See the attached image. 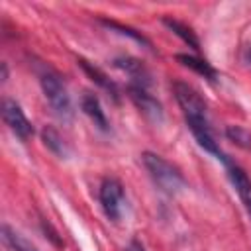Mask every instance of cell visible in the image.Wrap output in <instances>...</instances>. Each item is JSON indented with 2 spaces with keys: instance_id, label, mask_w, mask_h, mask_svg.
I'll use <instances>...</instances> for the list:
<instances>
[{
  "instance_id": "cell-5",
  "label": "cell",
  "mask_w": 251,
  "mask_h": 251,
  "mask_svg": "<svg viewBox=\"0 0 251 251\" xmlns=\"http://www.w3.org/2000/svg\"><path fill=\"white\" fill-rule=\"evenodd\" d=\"M0 112H2V120L4 124L10 127V131L22 139V141H27L31 135H33V124L27 120V116L24 114L22 106L12 100V98H4L2 100V106H0Z\"/></svg>"
},
{
  "instance_id": "cell-1",
  "label": "cell",
  "mask_w": 251,
  "mask_h": 251,
  "mask_svg": "<svg viewBox=\"0 0 251 251\" xmlns=\"http://www.w3.org/2000/svg\"><path fill=\"white\" fill-rule=\"evenodd\" d=\"M141 161H143V167L147 169L151 180L165 194L175 196V194H178L180 190L186 188V178L180 173V169L176 165H173L171 161H167L165 157H161L157 153H151V151H145L141 155Z\"/></svg>"
},
{
  "instance_id": "cell-18",
  "label": "cell",
  "mask_w": 251,
  "mask_h": 251,
  "mask_svg": "<svg viewBox=\"0 0 251 251\" xmlns=\"http://www.w3.org/2000/svg\"><path fill=\"white\" fill-rule=\"evenodd\" d=\"M126 251H145V245H143L137 237H133V239L126 245Z\"/></svg>"
},
{
  "instance_id": "cell-11",
  "label": "cell",
  "mask_w": 251,
  "mask_h": 251,
  "mask_svg": "<svg viewBox=\"0 0 251 251\" xmlns=\"http://www.w3.org/2000/svg\"><path fill=\"white\" fill-rule=\"evenodd\" d=\"M176 61H178L182 67L194 71L196 75H200V76H204V78H208V80H216V78H218V71H216L206 59H202V57H198V55L178 53V55H176Z\"/></svg>"
},
{
  "instance_id": "cell-16",
  "label": "cell",
  "mask_w": 251,
  "mask_h": 251,
  "mask_svg": "<svg viewBox=\"0 0 251 251\" xmlns=\"http://www.w3.org/2000/svg\"><path fill=\"white\" fill-rule=\"evenodd\" d=\"M224 133L237 147H241L245 151H251V131L247 127H243V126H227L224 129Z\"/></svg>"
},
{
  "instance_id": "cell-8",
  "label": "cell",
  "mask_w": 251,
  "mask_h": 251,
  "mask_svg": "<svg viewBox=\"0 0 251 251\" xmlns=\"http://www.w3.org/2000/svg\"><path fill=\"white\" fill-rule=\"evenodd\" d=\"M224 165H226V173H227V178H229L231 186L235 188V192H237V196H239V200H241L247 216L251 218V180H249L247 173L239 165H235L233 161H229V159Z\"/></svg>"
},
{
  "instance_id": "cell-13",
  "label": "cell",
  "mask_w": 251,
  "mask_h": 251,
  "mask_svg": "<svg viewBox=\"0 0 251 251\" xmlns=\"http://www.w3.org/2000/svg\"><path fill=\"white\" fill-rule=\"evenodd\" d=\"M100 24H102L104 27H108V29H112V31H116V33H120V35H127L129 39H133L135 43H139V45H143V47H147V49H153L151 39H149V37H145L141 31H137V29L129 27V25H124V24H120V22H116V20H108V18H100Z\"/></svg>"
},
{
  "instance_id": "cell-20",
  "label": "cell",
  "mask_w": 251,
  "mask_h": 251,
  "mask_svg": "<svg viewBox=\"0 0 251 251\" xmlns=\"http://www.w3.org/2000/svg\"><path fill=\"white\" fill-rule=\"evenodd\" d=\"M245 61L251 65V45H247V47H245Z\"/></svg>"
},
{
  "instance_id": "cell-14",
  "label": "cell",
  "mask_w": 251,
  "mask_h": 251,
  "mask_svg": "<svg viewBox=\"0 0 251 251\" xmlns=\"http://www.w3.org/2000/svg\"><path fill=\"white\" fill-rule=\"evenodd\" d=\"M2 241L10 251H39L31 241H27L20 231L10 227L8 224L2 226Z\"/></svg>"
},
{
  "instance_id": "cell-6",
  "label": "cell",
  "mask_w": 251,
  "mask_h": 251,
  "mask_svg": "<svg viewBox=\"0 0 251 251\" xmlns=\"http://www.w3.org/2000/svg\"><path fill=\"white\" fill-rule=\"evenodd\" d=\"M127 96L129 100L135 104V108L153 124H161L165 118L163 112V104L145 88V86H137V84H127Z\"/></svg>"
},
{
  "instance_id": "cell-9",
  "label": "cell",
  "mask_w": 251,
  "mask_h": 251,
  "mask_svg": "<svg viewBox=\"0 0 251 251\" xmlns=\"http://www.w3.org/2000/svg\"><path fill=\"white\" fill-rule=\"evenodd\" d=\"M76 63H78V67L84 71V75H86L96 86H100L102 90L108 92V96H112L114 100H118V84H116L100 67H96L94 63H90V61H86V59H82V57H78Z\"/></svg>"
},
{
  "instance_id": "cell-3",
  "label": "cell",
  "mask_w": 251,
  "mask_h": 251,
  "mask_svg": "<svg viewBox=\"0 0 251 251\" xmlns=\"http://www.w3.org/2000/svg\"><path fill=\"white\" fill-rule=\"evenodd\" d=\"M173 94L182 110V116L186 120V126H204L210 124L208 120V106L204 102V98L200 96V92L196 88H192L188 82L182 80H175L173 82Z\"/></svg>"
},
{
  "instance_id": "cell-2",
  "label": "cell",
  "mask_w": 251,
  "mask_h": 251,
  "mask_svg": "<svg viewBox=\"0 0 251 251\" xmlns=\"http://www.w3.org/2000/svg\"><path fill=\"white\" fill-rule=\"evenodd\" d=\"M39 84H41L45 100L49 102V106L57 114V118H61L63 122H69L73 118L75 110H73V100H71V94L67 90L63 76L57 71L43 67L39 71Z\"/></svg>"
},
{
  "instance_id": "cell-7",
  "label": "cell",
  "mask_w": 251,
  "mask_h": 251,
  "mask_svg": "<svg viewBox=\"0 0 251 251\" xmlns=\"http://www.w3.org/2000/svg\"><path fill=\"white\" fill-rule=\"evenodd\" d=\"M114 67L120 69L122 73H126L129 76V84H137V86L149 88V84H151V73L143 65V61H139V59H135L131 55H120V57L114 59Z\"/></svg>"
},
{
  "instance_id": "cell-10",
  "label": "cell",
  "mask_w": 251,
  "mask_h": 251,
  "mask_svg": "<svg viewBox=\"0 0 251 251\" xmlns=\"http://www.w3.org/2000/svg\"><path fill=\"white\" fill-rule=\"evenodd\" d=\"M80 110L90 118V122L102 129V131H108L110 129V124H108V118H106V112L100 104V98L92 92H84L80 96Z\"/></svg>"
},
{
  "instance_id": "cell-17",
  "label": "cell",
  "mask_w": 251,
  "mask_h": 251,
  "mask_svg": "<svg viewBox=\"0 0 251 251\" xmlns=\"http://www.w3.org/2000/svg\"><path fill=\"white\" fill-rule=\"evenodd\" d=\"M41 229H43V233H45V237H49V241L55 245V247H63V239H61V235L57 233V229L49 224V222H41Z\"/></svg>"
},
{
  "instance_id": "cell-4",
  "label": "cell",
  "mask_w": 251,
  "mask_h": 251,
  "mask_svg": "<svg viewBox=\"0 0 251 251\" xmlns=\"http://www.w3.org/2000/svg\"><path fill=\"white\" fill-rule=\"evenodd\" d=\"M98 200H100V206H102L108 220H112V222L122 220L124 210H126V192H124V186L118 178L106 176L100 182Z\"/></svg>"
},
{
  "instance_id": "cell-19",
  "label": "cell",
  "mask_w": 251,
  "mask_h": 251,
  "mask_svg": "<svg viewBox=\"0 0 251 251\" xmlns=\"http://www.w3.org/2000/svg\"><path fill=\"white\" fill-rule=\"evenodd\" d=\"M0 67H2V76H0V78H2V82H6V80H8V65L2 63Z\"/></svg>"
},
{
  "instance_id": "cell-15",
  "label": "cell",
  "mask_w": 251,
  "mask_h": 251,
  "mask_svg": "<svg viewBox=\"0 0 251 251\" xmlns=\"http://www.w3.org/2000/svg\"><path fill=\"white\" fill-rule=\"evenodd\" d=\"M41 139H43L45 147H47L53 155H57V157H61V159L69 155V147H67L65 139L59 135V131H57L55 127L45 126V127L41 129Z\"/></svg>"
},
{
  "instance_id": "cell-12",
  "label": "cell",
  "mask_w": 251,
  "mask_h": 251,
  "mask_svg": "<svg viewBox=\"0 0 251 251\" xmlns=\"http://www.w3.org/2000/svg\"><path fill=\"white\" fill-rule=\"evenodd\" d=\"M175 35H178L190 49H194L196 53L200 51V41H198V37H196V33L192 31V27L190 25H186L184 22H180V20H175V18H163L161 20Z\"/></svg>"
}]
</instances>
